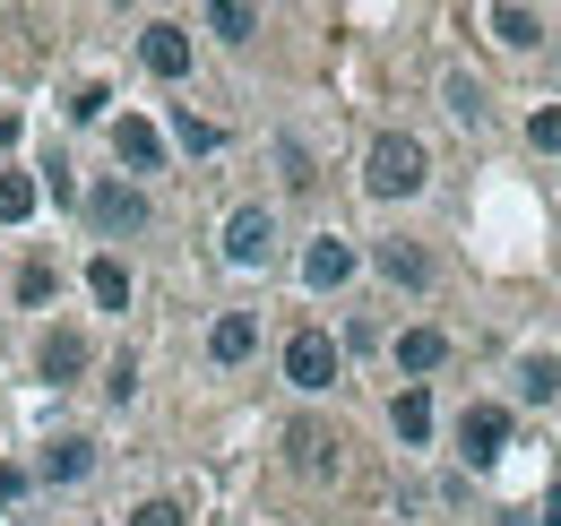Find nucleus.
<instances>
[{
    "instance_id": "f257e3e1",
    "label": "nucleus",
    "mask_w": 561,
    "mask_h": 526,
    "mask_svg": "<svg viewBox=\"0 0 561 526\" xmlns=\"http://www.w3.org/2000/svg\"><path fill=\"white\" fill-rule=\"evenodd\" d=\"M78 216H87L95 242H139L147 225H156V198H147L139 182H122V173H95V182L78 191Z\"/></svg>"
},
{
    "instance_id": "f03ea898",
    "label": "nucleus",
    "mask_w": 561,
    "mask_h": 526,
    "mask_svg": "<svg viewBox=\"0 0 561 526\" xmlns=\"http://www.w3.org/2000/svg\"><path fill=\"white\" fill-rule=\"evenodd\" d=\"M423 182H432V156H423L415 130H380L363 147V191L371 198H415Z\"/></svg>"
},
{
    "instance_id": "7ed1b4c3",
    "label": "nucleus",
    "mask_w": 561,
    "mask_h": 526,
    "mask_svg": "<svg viewBox=\"0 0 561 526\" xmlns=\"http://www.w3.org/2000/svg\"><path fill=\"white\" fill-rule=\"evenodd\" d=\"M337 380H346V354H337L329 329H294L285 336V389L294 397H329Z\"/></svg>"
},
{
    "instance_id": "20e7f679",
    "label": "nucleus",
    "mask_w": 561,
    "mask_h": 526,
    "mask_svg": "<svg viewBox=\"0 0 561 526\" xmlns=\"http://www.w3.org/2000/svg\"><path fill=\"white\" fill-rule=\"evenodd\" d=\"M277 260V207H233L225 216V267H242V276H260V267Z\"/></svg>"
},
{
    "instance_id": "39448f33",
    "label": "nucleus",
    "mask_w": 561,
    "mask_h": 526,
    "mask_svg": "<svg viewBox=\"0 0 561 526\" xmlns=\"http://www.w3.org/2000/svg\"><path fill=\"white\" fill-rule=\"evenodd\" d=\"M87 363H95V345H87V329H78V320H53V329L35 336V380L70 389V380H87Z\"/></svg>"
},
{
    "instance_id": "423d86ee",
    "label": "nucleus",
    "mask_w": 561,
    "mask_h": 526,
    "mask_svg": "<svg viewBox=\"0 0 561 526\" xmlns=\"http://www.w3.org/2000/svg\"><path fill=\"white\" fill-rule=\"evenodd\" d=\"M458 458L476 466V474L510 458V405H492V397H476V405L458 414Z\"/></svg>"
},
{
    "instance_id": "0eeeda50",
    "label": "nucleus",
    "mask_w": 561,
    "mask_h": 526,
    "mask_svg": "<svg viewBox=\"0 0 561 526\" xmlns=\"http://www.w3.org/2000/svg\"><path fill=\"white\" fill-rule=\"evenodd\" d=\"M139 69L164 78V87H182V78H191V26H182V18H147L139 26Z\"/></svg>"
},
{
    "instance_id": "6e6552de",
    "label": "nucleus",
    "mask_w": 561,
    "mask_h": 526,
    "mask_svg": "<svg viewBox=\"0 0 561 526\" xmlns=\"http://www.w3.org/2000/svg\"><path fill=\"white\" fill-rule=\"evenodd\" d=\"M113 156H122V182L147 191V173H164V130L147 113H113Z\"/></svg>"
},
{
    "instance_id": "1a4fd4ad",
    "label": "nucleus",
    "mask_w": 561,
    "mask_h": 526,
    "mask_svg": "<svg viewBox=\"0 0 561 526\" xmlns=\"http://www.w3.org/2000/svg\"><path fill=\"white\" fill-rule=\"evenodd\" d=\"M285 466L302 474V483H337V432L329 423H285Z\"/></svg>"
},
{
    "instance_id": "9d476101",
    "label": "nucleus",
    "mask_w": 561,
    "mask_h": 526,
    "mask_svg": "<svg viewBox=\"0 0 561 526\" xmlns=\"http://www.w3.org/2000/svg\"><path fill=\"white\" fill-rule=\"evenodd\" d=\"M354 267H363V251H354L346 233H311V242H302V285H311V294L354 285Z\"/></svg>"
},
{
    "instance_id": "9b49d317",
    "label": "nucleus",
    "mask_w": 561,
    "mask_h": 526,
    "mask_svg": "<svg viewBox=\"0 0 561 526\" xmlns=\"http://www.w3.org/2000/svg\"><path fill=\"white\" fill-rule=\"evenodd\" d=\"M95 441H87V432H61V441H44V449H35V483H61V492H70V483H87V474H95Z\"/></svg>"
},
{
    "instance_id": "f8f14e48",
    "label": "nucleus",
    "mask_w": 561,
    "mask_h": 526,
    "mask_svg": "<svg viewBox=\"0 0 561 526\" xmlns=\"http://www.w3.org/2000/svg\"><path fill=\"white\" fill-rule=\"evenodd\" d=\"M260 354V311H216L208 320V363L216 371H242Z\"/></svg>"
},
{
    "instance_id": "ddd939ff",
    "label": "nucleus",
    "mask_w": 561,
    "mask_h": 526,
    "mask_svg": "<svg viewBox=\"0 0 561 526\" xmlns=\"http://www.w3.org/2000/svg\"><path fill=\"white\" fill-rule=\"evenodd\" d=\"M389 354H398V371H407V389H423V380H432V371L449 363V336L432 329V320H415V329H398V345H389Z\"/></svg>"
},
{
    "instance_id": "4468645a",
    "label": "nucleus",
    "mask_w": 561,
    "mask_h": 526,
    "mask_svg": "<svg viewBox=\"0 0 561 526\" xmlns=\"http://www.w3.org/2000/svg\"><path fill=\"white\" fill-rule=\"evenodd\" d=\"M371 267H380V276H389L398 294H432V276H440L423 242H380V251H371Z\"/></svg>"
},
{
    "instance_id": "2eb2a0df",
    "label": "nucleus",
    "mask_w": 561,
    "mask_h": 526,
    "mask_svg": "<svg viewBox=\"0 0 561 526\" xmlns=\"http://www.w3.org/2000/svg\"><path fill=\"white\" fill-rule=\"evenodd\" d=\"M484 26H492V44H510V53H536V44H545V18H536V9H518V0H492Z\"/></svg>"
},
{
    "instance_id": "dca6fc26",
    "label": "nucleus",
    "mask_w": 561,
    "mask_h": 526,
    "mask_svg": "<svg viewBox=\"0 0 561 526\" xmlns=\"http://www.w3.org/2000/svg\"><path fill=\"white\" fill-rule=\"evenodd\" d=\"M389 432H398V449H432V389L389 397Z\"/></svg>"
},
{
    "instance_id": "f3484780",
    "label": "nucleus",
    "mask_w": 561,
    "mask_h": 526,
    "mask_svg": "<svg viewBox=\"0 0 561 526\" xmlns=\"http://www.w3.org/2000/svg\"><path fill=\"white\" fill-rule=\"evenodd\" d=\"M87 302L95 311H130V267H122V251H95L87 260Z\"/></svg>"
},
{
    "instance_id": "a211bd4d",
    "label": "nucleus",
    "mask_w": 561,
    "mask_h": 526,
    "mask_svg": "<svg viewBox=\"0 0 561 526\" xmlns=\"http://www.w3.org/2000/svg\"><path fill=\"white\" fill-rule=\"evenodd\" d=\"M510 380H518L527 405H561V354H518V371H510Z\"/></svg>"
},
{
    "instance_id": "6ab92c4d",
    "label": "nucleus",
    "mask_w": 561,
    "mask_h": 526,
    "mask_svg": "<svg viewBox=\"0 0 561 526\" xmlns=\"http://www.w3.org/2000/svg\"><path fill=\"white\" fill-rule=\"evenodd\" d=\"M199 26H208L216 44H251V35H260V9H242V0H208Z\"/></svg>"
},
{
    "instance_id": "aec40b11",
    "label": "nucleus",
    "mask_w": 561,
    "mask_h": 526,
    "mask_svg": "<svg viewBox=\"0 0 561 526\" xmlns=\"http://www.w3.org/2000/svg\"><path fill=\"white\" fill-rule=\"evenodd\" d=\"M44 207V191H35V173L26 164H0V225H26Z\"/></svg>"
},
{
    "instance_id": "412c9836",
    "label": "nucleus",
    "mask_w": 561,
    "mask_h": 526,
    "mask_svg": "<svg viewBox=\"0 0 561 526\" xmlns=\"http://www.w3.org/2000/svg\"><path fill=\"white\" fill-rule=\"evenodd\" d=\"M53 294H61V267H53V260H26V267H18V311H44Z\"/></svg>"
},
{
    "instance_id": "4be33fe9",
    "label": "nucleus",
    "mask_w": 561,
    "mask_h": 526,
    "mask_svg": "<svg viewBox=\"0 0 561 526\" xmlns=\"http://www.w3.org/2000/svg\"><path fill=\"white\" fill-rule=\"evenodd\" d=\"M173 138H182L191 156H216V147H225V130H216V122H199L191 104H173Z\"/></svg>"
},
{
    "instance_id": "5701e85b",
    "label": "nucleus",
    "mask_w": 561,
    "mask_h": 526,
    "mask_svg": "<svg viewBox=\"0 0 561 526\" xmlns=\"http://www.w3.org/2000/svg\"><path fill=\"white\" fill-rule=\"evenodd\" d=\"M440 95H449V113H458V122H467V130H476V122H484V87H476V78H467V69H449V87H440Z\"/></svg>"
},
{
    "instance_id": "b1692460",
    "label": "nucleus",
    "mask_w": 561,
    "mask_h": 526,
    "mask_svg": "<svg viewBox=\"0 0 561 526\" xmlns=\"http://www.w3.org/2000/svg\"><path fill=\"white\" fill-rule=\"evenodd\" d=\"M104 104H113V87H104V78H87V87H70V104H61V113L87 130V122H104Z\"/></svg>"
},
{
    "instance_id": "393cba45",
    "label": "nucleus",
    "mask_w": 561,
    "mask_h": 526,
    "mask_svg": "<svg viewBox=\"0 0 561 526\" xmlns=\"http://www.w3.org/2000/svg\"><path fill=\"white\" fill-rule=\"evenodd\" d=\"M527 147H536V156H561V104H536V113H527Z\"/></svg>"
},
{
    "instance_id": "a878e982",
    "label": "nucleus",
    "mask_w": 561,
    "mask_h": 526,
    "mask_svg": "<svg viewBox=\"0 0 561 526\" xmlns=\"http://www.w3.org/2000/svg\"><path fill=\"white\" fill-rule=\"evenodd\" d=\"M122 526H191V510H182L173 492H156V501H139V510H130Z\"/></svg>"
},
{
    "instance_id": "bb28decb",
    "label": "nucleus",
    "mask_w": 561,
    "mask_h": 526,
    "mask_svg": "<svg viewBox=\"0 0 561 526\" xmlns=\"http://www.w3.org/2000/svg\"><path fill=\"white\" fill-rule=\"evenodd\" d=\"M104 397H113V405L139 397V354H113V363H104Z\"/></svg>"
},
{
    "instance_id": "cd10ccee",
    "label": "nucleus",
    "mask_w": 561,
    "mask_h": 526,
    "mask_svg": "<svg viewBox=\"0 0 561 526\" xmlns=\"http://www.w3.org/2000/svg\"><path fill=\"white\" fill-rule=\"evenodd\" d=\"M35 191L53 198V207H78V191H87V182H78L70 164H61V156H53V164H44V182H35Z\"/></svg>"
},
{
    "instance_id": "c85d7f7f",
    "label": "nucleus",
    "mask_w": 561,
    "mask_h": 526,
    "mask_svg": "<svg viewBox=\"0 0 561 526\" xmlns=\"http://www.w3.org/2000/svg\"><path fill=\"white\" fill-rule=\"evenodd\" d=\"M18 130H26V122H18L9 104H0V164H9V147H18Z\"/></svg>"
},
{
    "instance_id": "c756f323",
    "label": "nucleus",
    "mask_w": 561,
    "mask_h": 526,
    "mask_svg": "<svg viewBox=\"0 0 561 526\" xmlns=\"http://www.w3.org/2000/svg\"><path fill=\"white\" fill-rule=\"evenodd\" d=\"M536 526H561V483L545 492V518H536Z\"/></svg>"
},
{
    "instance_id": "7c9ffc66",
    "label": "nucleus",
    "mask_w": 561,
    "mask_h": 526,
    "mask_svg": "<svg viewBox=\"0 0 561 526\" xmlns=\"http://www.w3.org/2000/svg\"><path fill=\"white\" fill-rule=\"evenodd\" d=\"M501 526H536V518H527V510H501Z\"/></svg>"
}]
</instances>
